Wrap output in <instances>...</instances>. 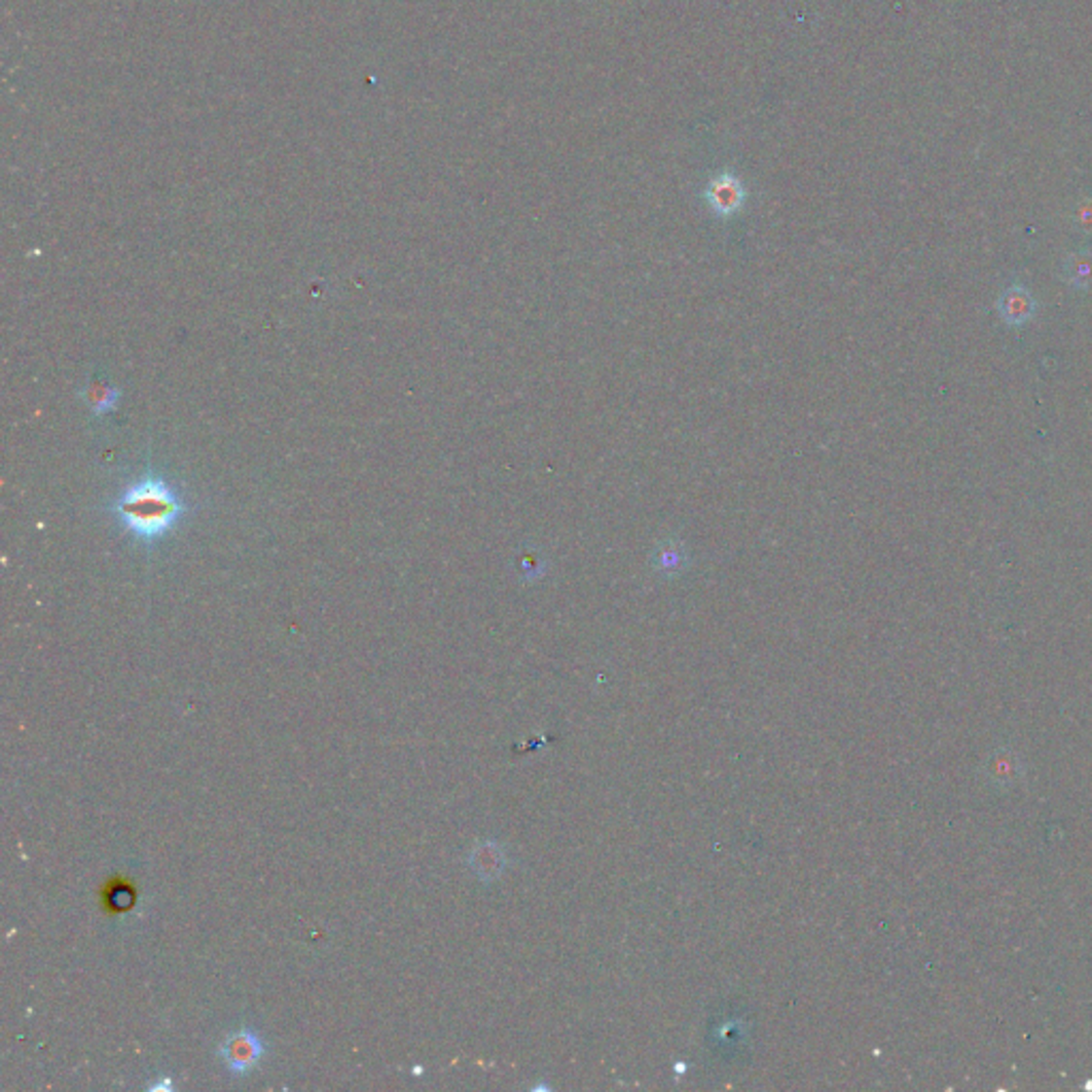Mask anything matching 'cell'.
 I'll use <instances>...</instances> for the list:
<instances>
[{"instance_id": "cell-1", "label": "cell", "mask_w": 1092, "mask_h": 1092, "mask_svg": "<svg viewBox=\"0 0 1092 1092\" xmlns=\"http://www.w3.org/2000/svg\"><path fill=\"white\" fill-rule=\"evenodd\" d=\"M105 512L128 538L156 549L188 517L191 504L180 485L161 472L146 470L120 489Z\"/></svg>"}, {"instance_id": "cell-2", "label": "cell", "mask_w": 1092, "mask_h": 1092, "mask_svg": "<svg viewBox=\"0 0 1092 1092\" xmlns=\"http://www.w3.org/2000/svg\"><path fill=\"white\" fill-rule=\"evenodd\" d=\"M263 1054H265L263 1039L259 1037V1033H254L252 1029L236 1031L220 1045L222 1061H225L227 1069L236 1077L248 1075L252 1069L261 1063Z\"/></svg>"}, {"instance_id": "cell-3", "label": "cell", "mask_w": 1092, "mask_h": 1092, "mask_svg": "<svg viewBox=\"0 0 1092 1092\" xmlns=\"http://www.w3.org/2000/svg\"><path fill=\"white\" fill-rule=\"evenodd\" d=\"M705 197L712 214H717L721 218H730L734 214H739L741 207L745 205L746 193H745V184L737 175L723 171L709 182Z\"/></svg>"}, {"instance_id": "cell-4", "label": "cell", "mask_w": 1092, "mask_h": 1092, "mask_svg": "<svg viewBox=\"0 0 1092 1092\" xmlns=\"http://www.w3.org/2000/svg\"><path fill=\"white\" fill-rule=\"evenodd\" d=\"M999 314L1001 318L1007 322V325H1024V322H1029L1035 314V309H1037V304H1035V297L1031 295L1029 288H1024L1020 284L1016 286H1009L1005 291L1001 293L999 297Z\"/></svg>"}, {"instance_id": "cell-5", "label": "cell", "mask_w": 1092, "mask_h": 1092, "mask_svg": "<svg viewBox=\"0 0 1092 1092\" xmlns=\"http://www.w3.org/2000/svg\"><path fill=\"white\" fill-rule=\"evenodd\" d=\"M1063 280L1077 291H1088L1092 286V250H1077L1067 256L1063 261Z\"/></svg>"}, {"instance_id": "cell-6", "label": "cell", "mask_w": 1092, "mask_h": 1092, "mask_svg": "<svg viewBox=\"0 0 1092 1092\" xmlns=\"http://www.w3.org/2000/svg\"><path fill=\"white\" fill-rule=\"evenodd\" d=\"M84 399L91 404L94 417H105L109 415L111 410L116 408L118 399H120V391L114 386L103 384V382H91L84 388Z\"/></svg>"}, {"instance_id": "cell-7", "label": "cell", "mask_w": 1092, "mask_h": 1092, "mask_svg": "<svg viewBox=\"0 0 1092 1092\" xmlns=\"http://www.w3.org/2000/svg\"><path fill=\"white\" fill-rule=\"evenodd\" d=\"M1074 225L1082 233H1086V236H1090V233H1092V199L1082 200V203L1075 207Z\"/></svg>"}]
</instances>
